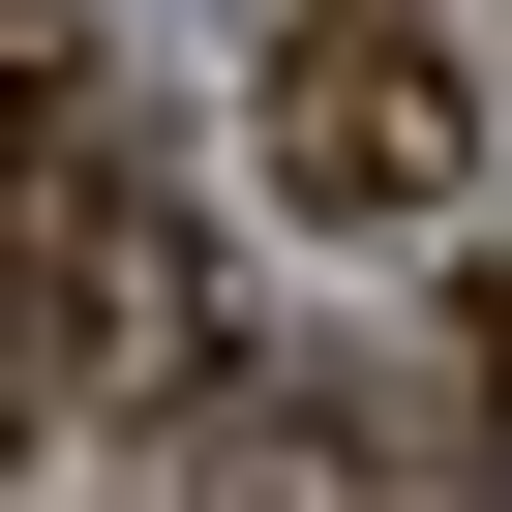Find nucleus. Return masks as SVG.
Returning <instances> with one entry per match:
<instances>
[{"label":"nucleus","instance_id":"obj_1","mask_svg":"<svg viewBox=\"0 0 512 512\" xmlns=\"http://www.w3.org/2000/svg\"><path fill=\"white\" fill-rule=\"evenodd\" d=\"M452 181H482L452 31H422V0H302V31H272V211H332V241H452Z\"/></svg>","mask_w":512,"mask_h":512}]
</instances>
